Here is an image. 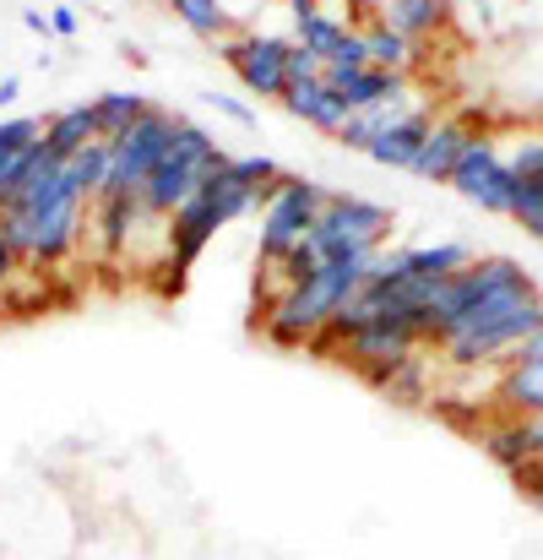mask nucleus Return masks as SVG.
Returning a JSON list of instances; mask_svg holds the SVG:
<instances>
[{
	"label": "nucleus",
	"mask_w": 543,
	"mask_h": 560,
	"mask_svg": "<svg viewBox=\"0 0 543 560\" xmlns=\"http://www.w3.org/2000/svg\"><path fill=\"white\" fill-rule=\"evenodd\" d=\"M369 267H375V256H338V261H321L310 283L288 289V294L272 305L267 338H272V343H305V338L327 332V322L369 289Z\"/></svg>",
	"instance_id": "nucleus-1"
},
{
	"label": "nucleus",
	"mask_w": 543,
	"mask_h": 560,
	"mask_svg": "<svg viewBox=\"0 0 543 560\" xmlns=\"http://www.w3.org/2000/svg\"><path fill=\"white\" fill-rule=\"evenodd\" d=\"M533 332H543V294L539 289H517V294H495L479 311H468L462 327L440 349L457 365H484L495 354H517Z\"/></svg>",
	"instance_id": "nucleus-2"
},
{
	"label": "nucleus",
	"mask_w": 543,
	"mask_h": 560,
	"mask_svg": "<svg viewBox=\"0 0 543 560\" xmlns=\"http://www.w3.org/2000/svg\"><path fill=\"white\" fill-rule=\"evenodd\" d=\"M228 159H234V153H223V142H212L201 126L180 120L175 148L164 153V164H158L153 180L142 186V207H147L153 218H175L206 180H217V175L228 170Z\"/></svg>",
	"instance_id": "nucleus-3"
},
{
	"label": "nucleus",
	"mask_w": 543,
	"mask_h": 560,
	"mask_svg": "<svg viewBox=\"0 0 543 560\" xmlns=\"http://www.w3.org/2000/svg\"><path fill=\"white\" fill-rule=\"evenodd\" d=\"M327 201H332L327 186H316V180H305V175H283L278 186L267 190V212H261V261L278 267L294 245H305Z\"/></svg>",
	"instance_id": "nucleus-4"
},
{
	"label": "nucleus",
	"mask_w": 543,
	"mask_h": 560,
	"mask_svg": "<svg viewBox=\"0 0 543 560\" xmlns=\"http://www.w3.org/2000/svg\"><path fill=\"white\" fill-rule=\"evenodd\" d=\"M386 229H391V212L349 196V190H332V201L321 207L316 229H310V245L321 261H338V256H380L386 245Z\"/></svg>",
	"instance_id": "nucleus-5"
},
{
	"label": "nucleus",
	"mask_w": 543,
	"mask_h": 560,
	"mask_svg": "<svg viewBox=\"0 0 543 560\" xmlns=\"http://www.w3.org/2000/svg\"><path fill=\"white\" fill-rule=\"evenodd\" d=\"M175 131H180V115L153 104L126 137H115V164H109L104 196H142V186L153 180V170L164 164V153L175 148Z\"/></svg>",
	"instance_id": "nucleus-6"
},
{
	"label": "nucleus",
	"mask_w": 543,
	"mask_h": 560,
	"mask_svg": "<svg viewBox=\"0 0 543 560\" xmlns=\"http://www.w3.org/2000/svg\"><path fill=\"white\" fill-rule=\"evenodd\" d=\"M288 44L294 38H272V33H245V38H223V60L239 71V82L256 98H278L288 93Z\"/></svg>",
	"instance_id": "nucleus-7"
},
{
	"label": "nucleus",
	"mask_w": 543,
	"mask_h": 560,
	"mask_svg": "<svg viewBox=\"0 0 543 560\" xmlns=\"http://www.w3.org/2000/svg\"><path fill=\"white\" fill-rule=\"evenodd\" d=\"M424 338H418V327L413 322H397V316H375L369 327H364L359 338H349L343 343V354L364 365V371H402L408 360H413V349H418Z\"/></svg>",
	"instance_id": "nucleus-8"
},
{
	"label": "nucleus",
	"mask_w": 543,
	"mask_h": 560,
	"mask_svg": "<svg viewBox=\"0 0 543 560\" xmlns=\"http://www.w3.org/2000/svg\"><path fill=\"white\" fill-rule=\"evenodd\" d=\"M82 201H87V190L71 186L66 196H55L49 207H38V212H22L27 218V240H33V261H60L71 245H76V229H82Z\"/></svg>",
	"instance_id": "nucleus-9"
},
{
	"label": "nucleus",
	"mask_w": 543,
	"mask_h": 560,
	"mask_svg": "<svg viewBox=\"0 0 543 560\" xmlns=\"http://www.w3.org/2000/svg\"><path fill=\"white\" fill-rule=\"evenodd\" d=\"M283 109H288V115H299L305 126L327 131V137H338V131L349 126V115H354V109L343 104V93H338V88H327V77H316V82H288Z\"/></svg>",
	"instance_id": "nucleus-10"
},
{
	"label": "nucleus",
	"mask_w": 543,
	"mask_h": 560,
	"mask_svg": "<svg viewBox=\"0 0 543 560\" xmlns=\"http://www.w3.org/2000/svg\"><path fill=\"white\" fill-rule=\"evenodd\" d=\"M484 446H489V457H495V463H506L511 474L533 468V463H543V413H522V419H511V424L489 430V435H484Z\"/></svg>",
	"instance_id": "nucleus-11"
},
{
	"label": "nucleus",
	"mask_w": 543,
	"mask_h": 560,
	"mask_svg": "<svg viewBox=\"0 0 543 560\" xmlns=\"http://www.w3.org/2000/svg\"><path fill=\"white\" fill-rule=\"evenodd\" d=\"M468 142H473V126H468V120H435V131H429V142H424L413 175H418V180H435V186H451V170H457V159L468 153Z\"/></svg>",
	"instance_id": "nucleus-12"
},
{
	"label": "nucleus",
	"mask_w": 543,
	"mask_h": 560,
	"mask_svg": "<svg viewBox=\"0 0 543 560\" xmlns=\"http://www.w3.org/2000/svg\"><path fill=\"white\" fill-rule=\"evenodd\" d=\"M413 109H424V104H418V98H413V93L402 88V93H391L386 104H375V109H359V115H349V126L338 131V142H343V148H359V153H369V148H375V142H380V137H386L391 126H402V120H408Z\"/></svg>",
	"instance_id": "nucleus-13"
},
{
	"label": "nucleus",
	"mask_w": 543,
	"mask_h": 560,
	"mask_svg": "<svg viewBox=\"0 0 543 560\" xmlns=\"http://www.w3.org/2000/svg\"><path fill=\"white\" fill-rule=\"evenodd\" d=\"M98 142V109L93 104H66L60 115H49L44 120V148L60 159V164H71L82 148H93Z\"/></svg>",
	"instance_id": "nucleus-14"
},
{
	"label": "nucleus",
	"mask_w": 543,
	"mask_h": 560,
	"mask_svg": "<svg viewBox=\"0 0 543 560\" xmlns=\"http://www.w3.org/2000/svg\"><path fill=\"white\" fill-rule=\"evenodd\" d=\"M429 131H435V115H429V109H413L402 126H391V131L369 148V159L386 164V170H413L418 153H424V142H429Z\"/></svg>",
	"instance_id": "nucleus-15"
},
{
	"label": "nucleus",
	"mask_w": 543,
	"mask_h": 560,
	"mask_svg": "<svg viewBox=\"0 0 543 560\" xmlns=\"http://www.w3.org/2000/svg\"><path fill=\"white\" fill-rule=\"evenodd\" d=\"M397 267L413 272V278H451L462 267H473V250L446 240V245H418V250H397Z\"/></svg>",
	"instance_id": "nucleus-16"
},
{
	"label": "nucleus",
	"mask_w": 543,
	"mask_h": 560,
	"mask_svg": "<svg viewBox=\"0 0 543 560\" xmlns=\"http://www.w3.org/2000/svg\"><path fill=\"white\" fill-rule=\"evenodd\" d=\"M93 109H98V137L115 142V137H126V131L153 109V98H142V93H98Z\"/></svg>",
	"instance_id": "nucleus-17"
},
{
	"label": "nucleus",
	"mask_w": 543,
	"mask_h": 560,
	"mask_svg": "<svg viewBox=\"0 0 543 560\" xmlns=\"http://www.w3.org/2000/svg\"><path fill=\"white\" fill-rule=\"evenodd\" d=\"M343 104L359 115V109H375V104H386L391 93H402V71H386V66H364L359 77H349L343 88Z\"/></svg>",
	"instance_id": "nucleus-18"
},
{
	"label": "nucleus",
	"mask_w": 543,
	"mask_h": 560,
	"mask_svg": "<svg viewBox=\"0 0 543 560\" xmlns=\"http://www.w3.org/2000/svg\"><path fill=\"white\" fill-rule=\"evenodd\" d=\"M500 164V153H495V137H479L473 131V142H468V153L457 159V170H451V190L457 196H473V190L484 186V175Z\"/></svg>",
	"instance_id": "nucleus-19"
},
{
	"label": "nucleus",
	"mask_w": 543,
	"mask_h": 560,
	"mask_svg": "<svg viewBox=\"0 0 543 560\" xmlns=\"http://www.w3.org/2000/svg\"><path fill=\"white\" fill-rule=\"evenodd\" d=\"M294 33H299V44L305 49H316V55H332L338 49V38L349 33V22L338 16V11H294Z\"/></svg>",
	"instance_id": "nucleus-20"
},
{
	"label": "nucleus",
	"mask_w": 543,
	"mask_h": 560,
	"mask_svg": "<svg viewBox=\"0 0 543 560\" xmlns=\"http://www.w3.org/2000/svg\"><path fill=\"white\" fill-rule=\"evenodd\" d=\"M142 212H147L142 196H98V234H104V245L120 250L126 234H131V223H137Z\"/></svg>",
	"instance_id": "nucleus-21"
},
{
	"label": "nucleus",
	"mask_w": 543,
	"mask_h": 560,
	"mask_svg": "<svg viewBox=\"0 0 543 560\" xmlns=\"http://www.w3.org/2000/svg\"><path fill=\"white\" fill-rule=\"evenodd\" d=\"M386 22H391L397 33H408V38L435 33V27L446 22V0H391V5H386Z\"/></svg>",
	"instance_id": "nucleus-22"
},
{
	"label": "nucleus",
	"mask_w": 543,
	"mask_h": 560,
	"mask_svg": "<svg viewBox=\"0 0 543 560\" xmlns=\"http://www.w3.org/2000/svg\"><path fill=\"white\" fill-rule=\"evenodd\" d=\"M109 164H115V142H93V148H82L66 170H71V180L87 190V196H104V186H109Z\"/></svg>",
	"instance_id": "nucleus-23"
},
{
	"label": "nucleus",
	"mask_w": 543,
	"mask_h": 560,
	"mask_svg": "<svg viewBox=\"0 0 543 560\" xmlns=\"http://www.w3.org/2000/svg\"><path fill=\"white\" fill-rule=\"evenodd\" d=\"M364 38H369V60H375V66H386V71H408V66H413V38L397 33L386 16H380Z\"/></svg>",
	"instance_id": "nucleus-24"
},
{
	"label": "nucleus",
	"mask_w": 543,
	"mask_h": 560,
	"mask_svg": "<svg viewBox=\"0 0 543 560\" xmlns=\"http://www.w3.org/2000/svg\"><path fill=\"white\" fill-rule=\"evenodd\" d=\"M364 66H375V60H369V38L349 27V33L338 38V49L327 55V88H343L349 77H359Z\"/></svg>",
	"instance_id": "nucleus-25"
},
{
	"label": "nucleus",
	"mask_w": 543,
	"mask_h": 560,
	"mask_svg": "<svg viewBox=\"0 0 543 560\" xmlns=\"http://www.w3.org/2000/svg\"><path fill=\"white\" fill-rule=\"evenodd\" d=\"M468 201H479L484 212H511V207H517V170H511V164L500 159V164H495V170L484 175V186L473 190Z\"/></svg>",
	"instance_id": "nucleus-26"
},
{
	"label": "nucleus",
	"mask_w": 543,
	"mask_h": 560,
	"mask_svg": "<svg viewBox=\"0 0 543 560\" xmlns=\"http://www.w3.org/2000/svg\"><path fill=\"white\" fill-rule=\"evenodd\" d=\"M228 175L239 180V186L261 190V201H267V190L283 180V170H278V159H267V153H245V159H228Z\"/></svg>",
	"instance_id": "nucleus-27"
},
{
	"label": "nucleus",
	"mask_w": 543,
	"mask_h": 560,
	"mask_svg": "<svg viewBox=\"0 0 543 560\" xmlns=\"http://www.w3.org/2000/svg\"><path fill=\"white\" fill-rule=\"evenodd\" d=\"M169 11L180 16L190 33H201V38H217V33L228 27V16H223L217 0H169Z\"/></svg>",
	"instance_id": "nucleus-28"
},
{
	"label": "nucleus",
	"mask_w": 543,
	"mask_h": 560,
	"mask_svg": "<svg viewBox=\"0 0 543 560\" xmlns=\"http://www.w3.org/2000/svg\"><path fill=\"white\" fill-rule=\"evenodd\" d=\"M511 218L522 223V229H533L543 218V175L533 180H517V207H511Z\"/></svg>",
	"instance_id": "nucleus-29"
},
{
	"label": "nucleus",
	"mask_w": 543,
	"mask_h": 560,
	"mask_svg": "<svg viewBox=\"0 0 543 560\" xmlns=\"http://www.w3.org/2000/svg\"><path fill=\"white\" fill-rule=\"evenodd\" d=\"M316 77H327V55H316L294 38L288 44V82H316Z\"/></svg>",
	"instance_id": "nucleus-30"
},
{
	"label": "nucleus",
	"mask_w": 543,
	"mask_h": 560,
	"mask_svg": "<svg viewBox=\"0 0 543 560\" xmlns=\"http://www.w3.org/2000/svg\"><path fill=\"white\" fill-rule=\"evenodd\" d=\"M511 170H517V180L543 175V137H522V148L511 153Z\"/></svg>",
	"instance_id": "nucleus-31"
},
{
	"label": "nucleus",
	"mask_w": 543,
	"mask_h": 560,
	"mask_svg": "<svg viewBox=\"0 0 543 560\" xmlns=\"http://www.w3.org/2000/svg\"><path fill=\"white\" fill-rule=\"evenodd\" d=\"M201 104H212V109H217V115H228V120H234V126H245V131H250V126H256V109H250V104H239V98H234V93H206V98H201Z\"/></svg>",
	"instance_id": "nucleus-32"
},
{
	"label": "nucleus",
	"mask_w": 543,
	"mask_h": 560,
	"mask_svg": "<svg viewBox=\"0 0 543 560\" xmlns=\"http://www.w3.org/2000/svg\"><path fill=\"white\" fill-rule=\"evenodd\" d=\"M517 485H522V490H528V495H533V501L543 506V463H533V468H522V474H517Z\"/></svg>",
	"instance_id": "nucleus-33"
},
{
	"label": "nucleus",
	"mask_w": 543,
	"mask_h": 560,
	"mask_svg": "<svg viewBox=\"0 0 543 560\" xmlns=\"http://www.w3.org/2000/svg\"><path fill=\"white\" fill-rule=\"evenodd\" d=\"M49 22H55V33H60V38H71V33L82 27V16H76L71 5H60V11H49Z\"/></svg>",
	"instance_id": "nucleus-34"
},
{
	"label": "nucleus",
	"mask_w": 543,
	"mask_h": 560,
	"mask_svg": "<svg viewBox=\"0 0 543 560\" xmlns=\"http://www.w3.org/2000/svg\"><path fill=\"white\" fill-rule=\"evenodd\" d=\"M22 27H27V33H38V38H49V33H55V22H49L44 11H22Z\"/></svg>",
	"instance_id": "nucleus-35"
},
{
	"label": "nucleus",
	"mask_w": 543,
	"mask_h": 560,
	"mask_svg": "<svg viewBox=\"0 0 543 560\" xmlns=\"http://www.w3.org/2000/svg\"><path fill=\"white\" fill-rule=\"evenodd\" d=\"M511 360H539V365H543V332H533V338H528V343H522Z\"/></svg>",
	"instance_id": "nucleus-36"
},
{
	"label": "nucleus",
	"mask_w": 543,
	"mask_h": 560,
	"mask_svg": "<svg viewBox=\"0 0 543 560\" xmlns=\"http://www.w3.org/2000/svg\"><path fill=\"white\" fill-rule=\"evenodd\" d=\"M16 98H22V82H16V77H0V109L16 104Z\"/></svg>",
	"instance_id": "nucleus-37"
},
{
	"label": "nucleus",
	"mask_w": 543,
	"mask_h": 560,
	"mask_svg": "<svg viewBox=\"0 0 543 560\" xmlns=\"http://www.w3.org/2000/svg\"><path fill=\"white\" fill-rule=\"evenodd\" d=\"M11 267H16V250H11V245H5V234H0V289H5Z\"/></svg>",
	"instance_id": "nucleus-38"
},
{
	"label": "nucleus",
	"mask_w": 543,
	"mask_h": 560,
	"mask_svg": "<svg viewBox=\"0 0 543 560\" xmlns=\"http://www.w3.org/2000/svg\"><path fill=\"white\" fill-rule=\"evenodd\" d=\"M528 234H533V240H543V218H539V223H533V229H528Z\"/></svg>",
	"instance_id": "nucleus-39"
},
{
	"label": "nucleus",
	"mask_w": 543,
	"mask_h": 560,
	"mask_svg": "<svg viewBox=\"0 0 543 560\" xmlns=\"http://www.w3.org/2000/svg\"><path fill=\"white\" fill-rule=\"evenodd\" d=\"M153 5H169V0H153Z\"/></svg>",
	"instance_id": "nucleus-40"
}]
</instances>
